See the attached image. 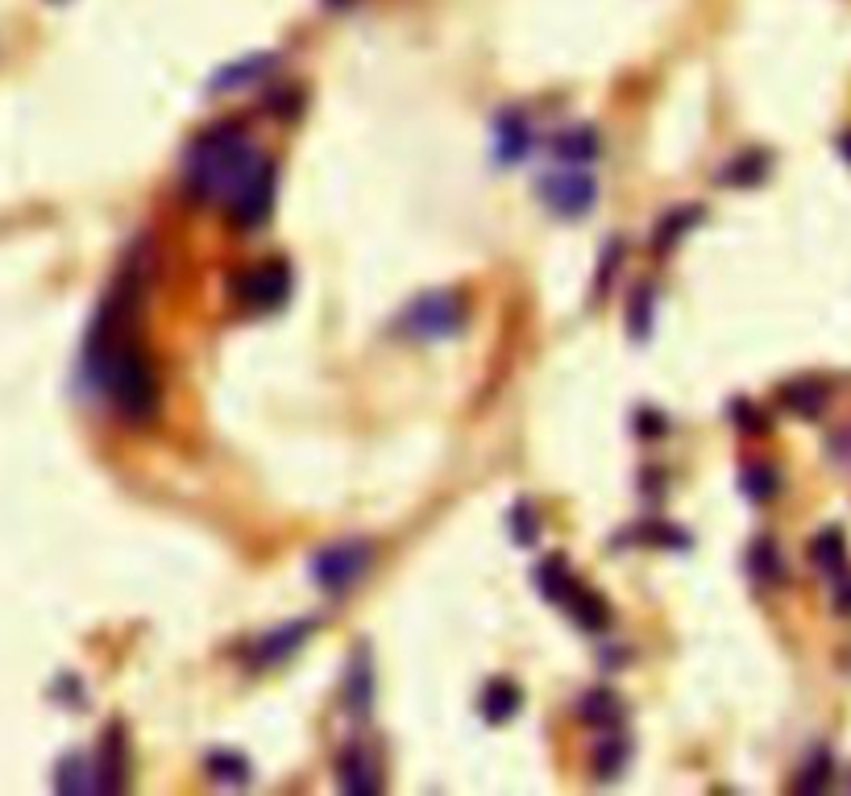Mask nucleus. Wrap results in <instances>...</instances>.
I'll return each mask as SVG.
<instances>
[{"mask_svg": "<svg viewBox=\"0 0 851 796\" xmlns=\"http://www.w3.org/2000/svg\"><path fill=\"white\" fill-rule=\"evenodd\" d=\"M88 374L113 399V406L121 411L125 420L141 423L158 411V377H154L146 348H137L134 341H121L117 332L91 328Z\"/></svg>", "mask_w": 851, "mask_h": 796, "instance_id": "nucleus-1", "label": "nucleus"}, {"mask_svg": "<svg viewBox=\"0 0 851 796\" xmlns=\"http://www.w3.org/2000/svg\"><path fill=\"white\" fill-rule=\"evenodd\" d=\"M262 166H266V158L245 141L237 125H213L192 141V150L183 158V179H187L192 196L221 199L228 208V199L237 196Z\"/></svg>", "mask_w": 851, "mask_h": 796, "instance_id": "nucleus-2", "label": "nucleus"}, {"mask_svg": "<svg viewBox=\"0 0 851 796\" xmlns=\"http://www.w3.org/2000/svg\"><path fill=\"white\" fill-rule=\"evenodd\" d=\"M466 324V299L457 291H428L399 316V332L411 341H449Z\"/></svg>", "mask_w": 851, "mask_h": 796, "instance_id": "nucleus-3", "label": "nucleus"}, {"mask_svg": "<svg viewBox=\"0 0 851 796\" xmlns=\"http://www.w3.org/2000/svg\"><path fill=\"white\" fill-rule=\"evenodd\" d=\"M540 199H545L548 208L565 216V220H578L586 212L594 208V199H598V183L586 166H557L552 175L540 179Z\"/></svg>", "mask_w": 851, "mask_h": 796, "instance_id": "nucleus-4", "label": "nucleus"}, {"mask_svg": "<svg viewBox=\"0 0 851 796\" xmlns=\"http://www.w3.org/2000/svg\"><path fill=\"white\" fill-rule=\"evenodd\" d=\"M370 560H374V543H365V540L333 543V548H324V552L312 560V577H316L320 589L341 593V589H350L353 581H362Z\"/></svg>", "mask_w": 851, "mask_h": 796, "instance_id": "nucleus-5", "label": "nucleus"}, {"mask_svg": "<svg viewBox=\"0 0 851 796\" xmlns=\"http://www.w3.org/2000/svg\"><path fill=\"white\" fill-rule=\"evenodd\" d=\"M237 299L245 307H254V312H274V307H283L291 295V266L287 262H258V266H250L245 274H237Z\"/></svg>", "mask_w": 851, "mask_h": 796, "instance_id": "nucleus-6", "label": "nucleus"}, {"mask_svg": "<svg viewBox=\"0 0 851 796\" xmlns=\"http://www.w3.org/2000/svg\"><path fill=\"white\" fill-rule=\"evenodd\" d=\"M271 208H274V166L266 163L258 175L237 191V196L228 199V216H233L242 228H254L271 216Z\"/></svg>", "mask_w": 851, "mask_h": 796, "instance_id": "nucleus-7", "label": "nucleus"}, {"mask_svg": "<svg viewBox=\"0 0 851 796\" xmlns=\"http://www.w3.org/2000/svg\"><path fill=\"white\" fill-rule=\"evenodd\" d=\"M312 627H316V618H300V622H287V627H278V631L262 635L258 647H254V656H250V664H254V668H274V664H283L291 651L312 635Z\"/></svg>", "mask_w": 851, "mask_h": 796, "instance_id": "nucleus-8", "label": "nucleus"}, {"mask_svg": "<svg viewBox=\"0 0 851 796\" xmlns=\"http://www.w3.org/2000/svg\"><path fill=\"white\" fill-rule=\"evenodd\" d=\"M528 150H532V125H528V117L524 112H502L499 125H495V158L502 166H511Z\"/></svg>", "mask_w": 851, "mask_h": 796, "instance_id": "nucleus-9", "label": "nucleus"}, {"mask_svg": "<svg viewBox=\"0 0 851 796\" xmlns=\"http://www.w3.org/2000/svg\"><path fill=\"white\" fill-rule=\"evenodd\" d=\"M125 738H121V730L117 726H108V735H105V743H100V751H96V793H117L125 784Z\"/></svg>", "mask_w": 851, "mask_h": 796, "instance_id": "nucleus-10", "label": "nucleus"}, {"mask_svg": "<svg viewBox=\"0 0 851 796\" xmlns=\"http://www.w3.org/2000/svg\"><path fill=\"white\" fill-rule=\"evenodd\" d=\"M336 784L345 788V793H379V767L374 759L362 751V747H345V751L336 755Z\"/></svg>", "mask_w": 851, "mask_h": 796, "instance_id": "nucleus-11", "label": "nucleus"}, {"mask_svg": "<svg viewBox=\"0 0 851 796\" xmlns=\"http://www.w3.org/2000/svg\"><path fill=\"white\" fill-rule=\"evenodd\" d=\"M274 55H250V59H242V62H233V67H221L213 76V83L208 88L213 91H237V88H250V83H258L266 71L274 67Z\"/></svg>", "mask_w": 851, "mask_h": 796, "instance_id": "nucleus-12", "label": "nucleus"}, {"mask_svg": "<svg viewBox=\"0 0 851 796\" xmlns=\"http://www.w3.org/2000/svg\"><path fill=\"white\" fill-rule=\"evenodd\" d=\"M781 399H785V406H790L793 415L814 420V415H822L831 391H826V382H819V377H798V382H790V386L781 391Z\"/></svg>", "mask_w": 851, "mask_h": 796, "instance_id": "nucleus-13", "label": "nucleus"}, {"mask_svg": "<svg viewBox=\"0 0 851 796\" xmlns=\"http://www.w3.org/2000/svg\"><path fill=\"white\" fill-rule=\"evenodd\" d=\"M557 158L561 163H569V166H586V163H594L598 158V134L594 129H586V125H578V129H569V134H561L557 137Z\"/></svg>", "mask_w": 851, "mask_h": 796, "instance_id": "nucleus-14", "label": "nucleus"}, {"mask_svg": "<svg viewBox=\"0 0 851 796\" xmlns=\"http://www.w3.org/2000/svg\"><path fill=\"white\" fill-rule=\"evenodd\" d=\"M810 560H814V569L819 572H839L848 564V543H843V531L835 527H826L819 540L810 543Z\"/></svg>", "mask_w": 851, "mask_h": 796, "instance_id": "nucleus-15", "label": "nucleus"}, {"mask_svg": "<svg viewBox=\"0 0 851 796\" xmlns=\"http://www.w3.org/2000/svg\"><path fill=\"white\" fill-rule=\"evenodd\" d=\"M55 784L62 793H96V764H88L84 755H67L55 772Z\"/></svg>", "mask_w": 851, "mask_h": 796, "instance_id": "nucleus-16", "label": "nucleus"}, {"mask_svg": "<svg viewBox=\"0 0 851 796\" xmlns=\"http://www.w3.org/2000/svg\"><path fill=\"white\" fill-rule=\"evenodd\" d=\"M764 170H769V154L747 150V154H740L735 163H727V170H723L718 179L727 183V187H752V183L764 179Z\"/></svg>", "mask_w": 851, "mask_h": 796, "instance_id": "nucleus-17", "label": "nucleus"}, {"mask_svg": "<svg viewBox=\"0 0 851 796\" xmlns=\"http://www.w3.org/2000/svg\"><path fill=\"white\" fill-rule=\"evenodd\" d=\"M752 572L776 586V581H785V557H781V548L773 540H756L752 543Z\"/></svg>", "mask_w": 851, "mask_h": 796, "instance_id": "nucleus-18", "label": "nucleus"}, {"mask_svg": "<svg viewBox=\"0 0 851 796\" xmlns=\"http://www.w3.org/2000/svg\"><path fill=\"white\" fill-rule=\"evenodd\" d=\"M370 692H374V680H370V660L358 656L350 668V680H345V706L353 714H365L370 709Z\"/></svg>", "mask_w": 851, "mask_h": 796, "instance_id": "nucleus-19", "label": "nucleus"}, {"mask_svg": "<svg viewBox=\"0 0 851 796\" xmlns=\"http://www.w3.org/2000/svg\"><path fill=\"white\" fill-rule=\"evenodd\" d=\"M519 709V689L511 680H499V685H490L487 697H482V714L490 721H507L511 714Z\"/></svg>", "mask_w": 851, "mask_h": 796, "instance_id": "nucleus-20", "label": "nucleus"}, {"mask_svg": "<svg viewBox=\"0 0 851 796\" xmlns=\"http://www.w3.org/2000/svg\"><path fill=\"white\" fill-rule=\"evenodd\" d=\"M204 767H208V776L221 780V784H245L250 780V764H245L237 751H213Z\"/></svg>", "mask_w": 851, "mask_h": 796, "instance_id": "nucleus-21", "label": "nucleus"}, {"mask_svg": "<svg viewBox=\"0 0 851 796\" xmlns=\"http://www.w3.org/2000/svg\"><path fill=\"white\" fill-rule=\"evenodd\" d=\"M581 718L594 721V726H619L624 709H619V701H615L610 692H586V701H581Z\"/></svg>", "mask_w": 851, "mask_h": 796, "instance_id": "nucleus-22", "label": "nucleus"}, {"mask_svg": "<svg viewBox=\"0 0 851 796\" xmlns=\"http://www.w3.org/2000/svg\"><path fill=\"white\" fill-rule=\"evenodd\" d=\"M776 485H781V478H776L773 465H747L744 469V490L756 498V502H769V498L776 494Z\"/></svg>", "mask_w": 851, "mask_h": 796, "instance_id": "nucleus-23", "label": "nucleus"}, {"mask_svg": "<svg viewBox=\"0 0 851 796\" xmlns=\"http://www.w3.org/2000/svg\"><path fill=\"white\" fill-rule=\"evenodd\" d=\"M624 764H627V743L624 738H607V743L598 747V767H594V772H598L603 780H610V776L624 772Z\"/></svg>", "mask_w": 851, "mask_h": 796, "instance_id": "nucleus-24", "label": "nucleus"}, {"mask_svg": "<svg viewBox=\"0 0 851 796\" xmlns=\"http://www.w3.org/2000/svg\"><path fill=\"white\" fill-rule=\"evenodd\" d=\"M826 780H831V755L814 751L806 759V767H802V776H798V788H810V793H814V788H822Z\"/></svg>", "mask_w": 851, "mask_h": 796, "instance_id": "nucleus-25", "label": "nucleus"}, {"mask_svg": "<svg viewBox=\"0 0 851 796\" xmlns=\"http://www.w3.org/2000/svg\"><path fill=\"white\" fill-rule=\"evenodd\" d=\"M702 212H694V208H682V212H673L669 220L665 225L656 228V245H673V240L682 237L685 228H694V220H698Z\"/></svg>", "mask_w": 851, "mask_h": 796, "instance_id": "nucleus-26", "label": "nucleus"}, {"mask_svg": "<svg viewBox=\"0 0 851 796\" xmlns=\"http://www.w3.org/2000/svg\"><path fill=\"white\" fill-rule=\"evenodd\" d=\"M511 527H516V540L519 543H532L536 540V511H528V507H516V514H511Z\"/></svg>", "mask_w": 851, "mask_h": 796, "instance_id": "nucleus-27", "label": "nucleus"}, {"mask_svg": "<svg viewBox=\"0 0 851 796\" xmlns=\"http://www.w3.org/2000/svg\"><path fill=\"white\" fill-rule=\"evenodd\" d=\"M839 610H851V586L839 589Z\"/></svg>", "mask_w": 851, "mask_h": 796, "instance_id": "nucleus-28", "label": "nucleus"}, {"mask_svg": "<svg viewBox=\"0 0 851 796\" xmlns=\"http://www.w3.org/2000/svg\"><path fill=\"white\" fill-rule=\"evenodd\" d=\"M839 150H843V158H848V163H851V129H848V134H843V137H839Z\"/></svg>", "mask_w": 851, "mask_h": 796, "instance_id": "nucleus-29", "label": "nucleus"}, {"mask_svg": "<svg viewBox=\"0 0 851 796\" xmlns=\"http://www.w3.org/2000/svg\"><path fill=\"white\" fill-rule=\"evenodd\" d=\"M324 4H333V9H345V4H350V0H324Z\"/></svg>", "mask_w": 851, "mask_h": 796, "instance_id": "nucleus-30", "label": "nucleus"}]
</instances>
